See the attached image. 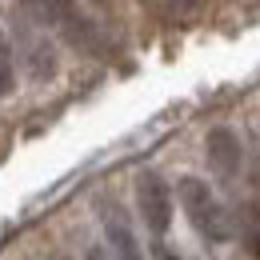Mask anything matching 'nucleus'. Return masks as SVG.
Segmentation results:
<instances>
[{"label": "nucleus", "mask_w": 260, "mask_h": 260, "mask_svg": "<svg viewBox=\"0 0 260 260\" xmlns=\"http://www.w3.org/2000/svg\"><path fill=\"white\" fill-rule=\"evenodd\" d=\"M176 196H180V208H184L188 224L196 228V236H204L208 244H228V240H232V216L224 212L220 196L212 192L208 180H200V176H180Z\"/></svg>", "instance_id": "1"}, {"label": "nucleus", "mask_w": 260, "mask_h": 260, "mask_svg": "<svg viewBox=\"0 0 260 260\" xmlns=\"http://www.w3.org/2000/svg\"><path fill=\"white\" fill-rule=\"evenodd\" d=\"M136 208L144 216V228L160 240L172 228V188H168V180H160L156 172H140L136 176Z\"/></svg>", "instance_id": "2"}, {"label": "nucleus", "mask_w": 260, "mask_h": 260, "mask_svg": "<svg viewBox=\"0 0 260 260\" xmlns=\"http://www.w3.org/2000/svg\"><path fill=\"white\" fill-rule=\"evenodd\" d=\"M40 8H44V20H48L52 28H60V32H64V40L80 44V48H92V52L100 48L96 24L76 8V0H40Z\"/></svg>", "instance_id": "3"}, {"label": "nucleus", "mask_w": 260, "mask_h": 260, "mask_svg": "<svg viewBox=\"0 0 260 260\" xmlns=\"http://www.w3.org/2000/svg\"><path fill=\"white\" fill-rule=\"evenodd\" d=\"M204 156H208V168L216 172V180L232 184L240 176V164H244V148H240V136L232 128H208L204 136Z\"/></svg>", "instance_id": "4"}, {"label": "nucleus", "mask_w": 260, "mask_h": 260, "mask_svg": "<svg viewBox=\"0 0 260 260\" xmlns=\"http://www.w3.org/2000/svg\"><path fill=\"white\" fill-rule=\"evenodd\" d=\"M104 232H108L112 260H144V248H140V240H136V232L128 228V220H124L120 208H108V216H104Z\"/></svg>", "instance_id": "5"}, {"label": "nucleus", "mask_w": 260, "mask_h": 260, "mask_svg": "<svg viewBox=\"0 0 260 260\" xmlns=\"http://www.w3.org/2000/svg\"><path fill=\"white\" fill-rule=\"evenodd\" d=\"M12 88H16V48L0 28V96H12Z\"/></svg>", "instance_id": "6"}, {"label": "nucleus", "mask_w": 260, "mask_h": 260, "mask_svg": "<svg viewBox=\"0 0 260 260\" xmlns=\"http://www.w3.org/2000/svg\"><path fill=\"white\" fill-rule=\"evenodd\" d=\"M168 4H172L176 12H188V8H196V0H168Z\"/></svg>", "instance_id": "7"}, {"label": "nucleus", "mask_w": 260, "mask_h": 260, "mask_svg": "<svg viewBox=\"0 0 260 260\" xmlns=\"http://www.w3.org/2000/svg\"><path fill=\"white\" fill-rule=\"evenodd\" d=\"M92 4H108V0H92Z\"/></svg>", "instance_id": "8"}]
</instances>
